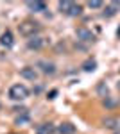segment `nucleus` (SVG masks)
<instances>
[{"label":"nucleus","mask_w":120,"mask_h":134,"mask_svg":"<svg viewBox=\"0 0 120 134\" xmlns=\"http://www.w3.org/2000/svg\"><path fill=\"white\" fill-rule=\"evenodd\" d=\"M40 29H41V25L38 23V21H34V20H23L20 25H18L20 34L25 36V38H34V34L40 32Z\"/></svg>","instance_id":"obj_1"},{"label":"nucleus","mask_w":120,"mask_h":134,"mask_svg":"<svg viewBox=\"0 0 120 134\" xmlns=\"http://www.w3.org/2000/svg\"><path fill=\"white\" fill-rule=\"evenodd\" d=\"M59 11L66 16H79L82 13V5L75 4V2H70V0H65V2H59Z\"/></svg>","instance_id":"obj_2"},{"label":"nucleus","mask_w":120,"mask_h":134,"mask_svg":"<svg viewBox=\"0 0 120 134\" xmlns=\"http://www.w3.org/2000/svg\"><path fill=\"white\" fill-rule=\"evenodd\" d=\"M29 97V90H27V86H23V84H14V86H11L9 90V98L11 100H25Z\"/></svg>","instance_id":"obj_3"},{"label":"nucleus","mask_w":120,"mask_h":134,"mask_svg":"<svg viewBox=\"0 0 120 134\" xmlns=\"http://www.w3.org/2000/svg\"><path fill=\"white\" fill-rule=\"evenodd\" d=\"M102 125L108 129H120V116H108L102 120Z\"/></svg>","instance_id":"obj_4"},{"label":"nucleus","mask_w":120,"mask_h":134,"mask_svg":"<svg viewBox=\"0 0 120 134\" xmlns=\"http://www.w3.org/2000/svg\"><path fill=\"white\" fill-rule=\"evenodd\" d=\"M20 75L23 79H29V81H36L38 79V72L32 68V66H25V68H22Z\"/></svg>","instance_id":"obj_5"},{"label":"nucleus","mask_w":120,"mask_h":134,"mask_svg":"<svg viewBox=\"0 0 120 134\" xmlns=\"http://www.w3.org/2000/svg\"><path fill=\"white\" fill-rule=\"evenodd\" d=\"M0 43H2V47H6V48H11V47L14 45L13 32H11V31H6L4 34H2V38H0Z\"/></svg>","instance_id":"obj_6"},{"label":"nucleus","mask_w":120,"mask_h":134,"mask_svg":"<svg viewBox=\"0 0 120 134\" xmlns=\"http://www.w3.org/2000/svg\"><path fill=\"white\" fill-rule=\"evenodd\" d=\"M77 38H79V40H82V41H95V36L91 34V31L84 29V27L77 29Z\"/></svg>","instance_id":"obj_7"},{"label":"nucleus","mask_w":120,"mask_h":134,"mask_svg":"<svg viewBox=\"0 0 120 134\" xmlns=\"http://www.w3.org/2000/svg\"><path fill=\"white\" fill-rule=\"evenodd\" d=\"M56 132V125L54 124H41L36 129V134H54Z\"/></svg>","instance_id":"obj_8"},{"label":"nucleus","mask_w":120,"mask_h":134,"mask_svg":"<svg viewBox=\"0 0 120 134\" xmlns=\"http://www.w3.org/2000/svg\"><path fill=\"white\" fill-rule=\"evenodd\" d=\"M45 45L43 41V38H38V36H34V38H30L29 41H27V47H29L30 50H40L41 47Z\"/></svg>","instance_id":"obj_9"},{"label":"nucleus","mask_w":120,"mask_h":134,"mask_svg":"<svg viewBox=\"0 0 120 134\" xmlns=\"http://www.w3.org/2000/svg\"><path fill=\"white\" fill-rule=\"evenodd\" d=\"M27 7L34 13H41V11L47 9V4L45 2H40V0H34V2H27Z\"/></svg>","instance_id":"obj_10"},{"label":"nucleus","mask_w":120,"mask_h":134,"mask_svg":"<svg viewBox=\"0 0 120 134\" xmlns=\"http://www.w3.org/2000/svg\"><path fill=\"white\" fill-rule=\"evenodd\" d=\"M120 9V2H111V4H108V7H106V11H104V16H115L117 14V11Z\"/></svg>","instance_id":"obj_11"},{"label":"nucleus","mask_w":120,"mask_h":134,"mask_svg":"<svg viewBox=\"0 0 120 134\" xmlns=\"http://www.w3.org/2000/svg\"><path fill=\"white\" fill-rule=\"evenodd\" d=\"M38 66H41V72L47 73V75H54L56 73V66L52 64V63H47V61H41Z\"/></svg>","instance_id":"obj_12"},{"label":"nucleus","mask_w":120,"mask_h":134,"mask_svg":"<svg viewBox=\"0 0 120 134\" xmlns=\"http://www.w3.org/2000/svg\"><path fill=\"white\" fill-rule=\"evenodd\" d=\"M59 132L61 134H75V125H72L70 122H65L59 125Z\"/></svg>","instance_id":"obj_13"},{"label":"nucleus","mask_w":120,"mask_h":134,"mask_svg":"<svg viewBox=\"0 0 120 134\" xmlns=\"http://www.w3.org/2000/svg\"><path fill=\"white\" fill-rule=\"evenodd\" d=\"M95 68H97V61H95V59H88V61L82 64V70H84V72H93Z\"/></svg>","instance_id":"obj_14"},{"label":"nucleus","mask_w":120,"mask_h":134,"mask_svg":"<svg viewBox=\"0 0 120 134\" xmlns=\"http://www.w3.org/2000/svg\"><path fill=\"white\" fill-rule=\"evenodd\" d=\"M88 7H91V9L102 7V2H100V0H93V2H88Z\"/></svg>","instance_id":"obj_15"},{"label":"nucleus","mask_w":120,"mask_h":134,"mask_svg":"<svg viewBox=\"0 0 120 134\" xmlns=\"http://www.w3.org/2000/svg\"><path fill=\"white\" fill-rule=\"evenodd\" d=\"M117 88H118V91H120V81H118V82H117Z\"/></svg>","instance_id":"obj_16"},{"label":"nucleus","mask_w":120,"mask_h":134,"mask_svg":"<svg viewBox=\"0 0 120 134\" xmlns=\"http://www.w3.org/2000/svg\"><path fill=\"white\" fill-rule=\"evenodd\" d=\"M117 134H120V132H117Z\"/></svg>","instance_id":"obj_17"}]
</instances>
